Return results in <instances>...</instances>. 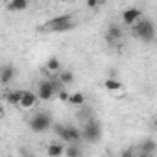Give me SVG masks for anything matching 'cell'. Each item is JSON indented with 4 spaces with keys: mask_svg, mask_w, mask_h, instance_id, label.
<instances>
[{
    "mask_svg": "<svg viewBox=\"0 0 157 157\" xmlns=\"http://www.w3.org/2000/svg\"><path fill=\"white\" fill-rule=\"evenodd\" d=\"M131 33L144 43H151L155 37V26L150 19H139L135 24H131Z\"/></svg>",
    "mask_w": 157,
    "mask_h": 157,
    "instance_id": "7a4b0ae2",
    "label": "cell"
},
{
    "mask_svg": "<svg viewBox=\"0 0 157 157\" xmlns=\"http://www.w3.org/2000/svg\"><path fill=\"white\" fill-rule=\"evenodd\" d=\"M59 83H61L63 87H67V85H72V83H74V74H72V70H68V68L59 70Z\"/></svg>",
    "mask_w": 157,
    "mask_h": 157,
    "instance_id": "5bb4252c",
    "label": "cell"
},
{
    "mask_svg": "<svg viewBox=\"0 0 157 157\" xmlns=\"http://www.w3.org/2000/svg\"><path fill=\"white\" fill-rule=\"evenodd\" d=\"M155 151H157L155 140L148 139V140H144V142L140 144V153H142V157H151V155H155Z\"/></svg>",
    "mask_w": 157,
    "mask_h": 157,
    "instance_id": "7c38bea8",
    "label": "cell"
},
{
    "mask_svg": "<svg viewBox=\"0 0 157 157\" xmlns=\"http://www.w3.org/2000/svg\"><path fill=\"white\" fill-rule=\"evenodd\" d=\"M82 139L87 140V142H98L102 139V124L96 120V118H87L82 126Z\"/></svg>",
    "mask_w": 157,
    "mask_h": 157,
    "instance_id": "5b68a950",
    "label": "cell"
},
{
    "mask_svg": "<svg viewBox=\"0 0 157 157\" xmlns=\"http://www.w3.org/2000/svg\"><path fill=\"white\" fill-rule=\"evenodd\" d=\"M61 87H63V85L59 83V80H57V82H54V80H43V82H39L37 98L43 100V102H48V100L56 98V93H57Z\"/></svg>",
    "mask_w": 157,
    "mask_h": 157,
    "instance_id": "8992f818",
    "label": "cell"
},
{
    "mask_svg": "<svg viewBox=\"0 0 157 157\" xmlns=\"http://www.w3.org/2000/svg\"><path fill=\"white\" fill-rule=\"evenodd\" d=\"M37 102H39L37 93H33V91H22V94H21V102H19V107H22V109H32Z\"/></svg>",
    "mask_w": 157,
    "mask_h": 157,
    "instance_id": "9c48e42d",
    "label": "cell"
},
{
    "mask_svg": "<svg viewBox=\"0 0 157 157\" xmlns=\"http://www.w3.org/2000/svg\"><path fill=\"white\" fill-rule=\"evenodd\" d=\"M109 78H117V70L111 68V70H109Z\"/></svg>",
    "mask_w": 157,
    "mask_h": 157,
    "instance_id": "7402d4cb",
    "label": "cell"
},
{
    "mask_svg": "<svg viewBox=\"0 0 157 157\" xmlns=\"http://www.w3.org/2000/svg\"><path fill=\"white\" fill-rule=\"evenodd\" d=\"M44 68L48 70V72H59L61 70V61H59V57H56V56H50L48 59H46V65H44Z\"/></svg>",
    "mask_w": 157,
    "mask_h": 157,
    "instance_id": "2e32d148",
    "label": "cell"
},
{
    "mask_svg": "<svg viewBox=\"0 0 157 157\" xmlns=\"http://www.w3.org/2000/svg\"><path fill=\"white\" fill-rule=\"evenodd\" d=\"M28 126L33 133H46L52 128V117H50L48 111H37L28 120Z\"/></svg>",
    "mask_w": 157,
    "mask_h": 157,
    "instance_id": "277c9868",
    "label": "cell"
},
{
    "mask_svg": "<svg viewBox=\"0 0 157 157\" xmlns=\"http://www.w3.org/2000/svg\"><path fill=\"white\" fill-rule=\"evenodd\" d=\"M46 153H48L50 157H59V155L65 153V146H63L61 142H52V144L46 148Z\"/></svg>",
    "mask_w": 157,
    "mask_h": 157,
    "instance_id": "e0dca14e",
    "label": "cell"
},
{
    "mask_svg": "<svg viewBox=\"0 0 157 157\" xmlns=\"http://www.w3.org/2000/svg\"><path fill=\"white\" fill-rule=\"evenodd\" d=\"M139 19H142V11H140L139 8H126V10L122 11V22L128 24V26L135 24Z\"/></svg>",
    "mask_w": 157,
    "mask_h": 157,
    "instance_id": "ba28073f",
    "label": "cell"
},
{
    "mask_svg": "<svg viewBox=\"0 0 157 157\" xmlns=\"http://www.w3.org/2000/svg\"><path fill=\"white\" fill-rule=\"evenodd\" d=\"M15 67L13 65H2L0 67V80H2V85L6 83H11L15 80Z\"/></svg>",
    "mask_w": 157,
    "mask_h": 157,
    "instance_id": "30bf717a",
    "label": "cell"
},
{
    "mask_svg": "<svg viewBox=\"0 0 157 157\" xmlns=\"http://www.w3.org/2000/svg\"><path fill=\"white\" fill-rule=\"evenodd\" d=\"M122 37H124V30H122V26L117 24V22H111V24L107 26V33H105L107 43H109V44H115V43L120 41Z\"/></svg>",
    "mask_w": 157,
    "mask_h": 157,
    "instance_id": "52a82bcc",
    "label": "cell"
},
{
    "mask_svg": "<svg viewBox=\"0 0 157 157\" xmlns=\"http://www.w3.org/2000/svg\"><path fill=\"white\" fill-rule=\"evenodd\" d=\"M2 115H4V104L0 102V117H2Z\"/></svg>",
    "mask_w": 157,
    "mask_h": 157,
    "instance_id": "603a6c76",
    "label": "cell"
},
{
    "mask_svg": "<svg viewBox=\"0 0 157 157\" xmlns=\"http://www.w3.org/2000/svg\"><path fill=\"white\" fill-rule=\"evenodd\" d=\"M0 87H2V80H0Z\"/></svg>",
    "mask_w": 157,
    "mask_h": 157,
    "instance_id": "cb8c5ba5",
    "label": "cell"
},
{
    "mask_svg": "<svg viewBox=\"0 0 157 157\" xmlns=\"http://www.w3.org/2000/svg\"><path fill=\"white\" fill-rule=\"evenodd\" d=\"M76 26V22H74V15H57V17H54V19H48L43 26H41V30L43 32H67V30H72Z\"/></svg>",
    "mask_w": 157,
    "mask_h": 157,
    "instance_id": "6da1fadb",
    "label": "cell"
},
{
    "mask_svg": "<svg viewBox=\"0 0 157 157\" xmlns=\"http://www.w3.org/2000/svg\"><path fill=\"white\" fill-rule=\"evenodd\" d=\"M100 4H102V0H87V6H89V8H93V10H94V8H98Z\"/></svg>",
    "mask_w": 157,
    "mask_h": 157,
    "instance_id": "44dd1931",
    "label": "cell"
},
{
    "mask_svg": "<svg viewBox=\"0 0 157 157\" xmlns=\"http://www.w3.org/2000/svg\"><path fill=\"white\" fill-rule=\"evenodd\" d=\"M68 94H70V93H68V91H67L65 87H61V89H59V91L56 93V96H57V98H59L61 102H67V100H68Z\"/></svg>",
    "mask_w": 157,
    "mask_h": 157,
    "instance_id": "ffe728a7",
    "label": "cell"
},
{
    "mask_svg": "<svg viewBox=\"0 0 157 157\" xmlns=\"http://www.w3.org/2000/svg\"><path fill=\"white\" fill-rule=\"evenodd\" d=\"M54 131L56 135L63 140V142H80L82 140V131L78 126H70V124H54Z\"/></svg>",
    "mask_w": 157,
    "mask_h": 157,
    "instance_id": "3957f363",
    "label": "cell"
},
{
    "mask_svg": "<svg viewBox=\"0 0 157 157\" xmlns=\"http://www.w3.org/2000/svg\"><path fill=\"white\" fill-rule=\"evenodd\" d=\"M104 87H105L109 93H115V91H120V89H122V83L117 80V78H107V80L104 82Z\"/></svg>",
    "mask_w": 157,
    "mask_h": 157,
    "instance_id": "d6986e66",
    "label": "cell"
},
{
    "mask_svg": "<svg viewBox=\"0 0 157 157\" xmlns=\"http://www.w3.org/2000/svg\"><path fill=\"white\" fill-rule=\"evenodd\" d=\"M21 94H22V91H8V93L4 94V98H6V102H8L10 105H19Z\"/></svg>",
    "mask_w": 157,
    "mask_h": 157,
    "instance_id": "ac0fdd59",
    "label": "cell"
},
{
    "mask_svg": "<svg viewBox=\"0 0 157 157\" xmlns=\"http://www.w3.org/2000/svg\"><path fill=\"white\" fill-rule=\"evenodd\" d=\"M83 150L80 146V142H68V146H65V153L63 155H68V157H78L82 155Z\"/></svg>",
    "mask_w": 157,
    "mask_h": 157,
    "instance_id": "4fadbf2b",
    "label": "cell"
},
{
    "mask_svg": "<svg viewBox=\"0 0 157 157\" xmlns=\"http://www.w3.org/2000/svg\"><path fill=\"white\" fill-rule=\"evenodd\" d=\"M28 0H10V2L6 4V10L11 11V13H19V11H24L28 10Z\"/></svg>",
    "mask_w": 157,
    "mask_h": 157,
    "instance_id": "8fae6325",
    "label": "cell"
},
{
    "mask_svg": "<svg viewBox=\"0 0 157 157\" xmlns=\"http://www.w3.org/2000/svg\"><path fill=\"white\" fill-rule=\"evenodd\" d=\"M67 102L72 104V105H76V107H83L85 105V94L83 93H70Z\"/></svg>",
    "mask_w": 157,
    "mask_h": 157,
    "instance_id": "9a60e30c",
    "label": "cell"
}]
</instances>
